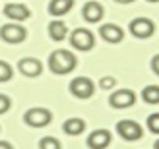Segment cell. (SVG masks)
Here are the masks:
<instances>
[{"mask_svg": "<svg viewBox=\"0 0 159 149\" xmlns=\"http://www.w3.org/2000/svg\"><path fill=\"white\" fill-rule=\"evenodd\" d=\"M115 2H118V4H130V2H134V0H115Z\"/></svg>", "mask_w": 159, "mask_h": 149, "instance_id": "obj_25", "label": "cell"}, {"mask_svg": "<svg viewBox=\"0 0 159 149\" xmlns=\"http://www.w3.org/2000/svg\"><path fill=\"white\" fill-rule=\"evenodd\" d=\"M70 93L78 99H89L95 93V83L85 76H78L70 81Z\"/></svg>", "mask_w": 159, "mask_h": 149, "instance_id": "obj_4", "label": "cell"}, {"mask_svg": "<svg viewBox=\"0 0 159 149\" xmlns=\"http://www.w3.org/2000/svg\"><path fill=\"white\" fill-rule=\"evenodd\" d=\"M70 45L74 46V49L78 50H91L93 46H95V37L89 29H85V27H78L72 31V35H70Z\"/></svg>", "mask_w": 159, "mask_h": 149, "instance_id": "obj_3", "label": "cell"}, {"mask_svg": "<svg viewBox=\"0 0 159 149\" xmlns=\"http://www.w3.org/2000/svg\"><path fill=\"white\" fill-rule=\"evenodd\" d=\"M0 37H2V41L10 45H18L27 37V31L25 27L18 25V23H8V25H2V29H0Z\"/></svg>", "mask_w": 159, "mask_h": 149, "instance_id": "obj_7", "label": "cell"}, {"mask_svg": "<svg viewBox=\"0 0 159 149\" xmlns=\"http://www.w3.org/2000/svg\"><path fill=\"white\" fill-rule=\"evenodd\" d=\"M116 132L120 134L122 139H126V142H138V139L142 138V126L138 122L134 120H120L116 124Z\"/></svg>", "mask_w": 159, "mask_h": 149, "instance_id": "obj_6", "label": "cell"}, {"mask_svg": "<svg viewBox=\"0 0 159 149\" xmlns=\"http://www.w3.org/2000/svg\"><path fill=\"white\" fill-rule=\"evenodd\" d=\"M142 99L148 105H159V85H148V87H144Z\"/></svg>", "mask_w": 159, "mask_h": 149, "instance_id": "obj_17", "label": "cell"}, {"mask_svg": "<svg viewBox=\"0 0 159 149\" xmlns=\"http://www.w3.org/2000/svg\"><path fill=\"white\" fill-rule=\"evenodd\" d=\"M68 35V27L64 21H51L49 23V37L52 41H64Z\"/></svg>", "mask_w": 159, "mask_h": 149, "instance_id": "obj_16", "label": "cell"}, {"mask_svg": "<svg viewBox=\"0 0 159 149\" xmlns=\"http://www.w3.org/2000/svg\"><path fill=\"white\" fill-rule=\"evenodd\" d=\"M10 105H12L10 97H6L4 93H0V114H4L8 108H10Z\"/></svg>", "mask_w": 159, "mask_h": 149, "instance_id": "obj_22", "label": "cell"}, {"mask_svg": "<svg viewBox=\"0 0 159 149\" xmlns=\"http://www.w3.org/2000/svg\"><path fill=\"white\" fill-rule=\"evenodd\" d=\"M99 35L105 39L107 43H120L124 39V31L115 25V23H105V25L99 27Z\"/></svg>", "mask_w": 159, "mask_h": 149, "instance_id": "obj_12", "label": "cell"}, {"mask_svg": "<svg viewBox=\"0 0 159 149\" xmlns=\"http://www.w3.org/2000/svg\"><path fill=\"white\" fill-rule=\"evenodd\" d=\"M74 0H51L49 2V14L51 15H64L72 10Z\"/></svg>", "mask_w": 159, "mask_h": 149, "instance_id": "obj_15", "label": "cell"}, {"mask_svg": "<svg viewBox=\"0 0 159 149\" xmlns=\"http://www.w3.org/2000/svg\"><path fill=\"white\" fill-rule=\"evenodd\" d=\"M152 70L159 76V54H155V56L152 58Z\"/></svg>", "mask_w": 159, "mask_h": 149, "instance_id": "obj_23", "label": "cell"}, {"mask_svg": "<svg viewBox=\"0 0 159 149\" xmlns=\"http://www.w3.org/2000/svg\"><path fill=\"white\" fill-rule=\"evenodd\" d=\"M148 2H159V0H148Z\"/></svg>", "mask_w": 159, "mask_h": 149, "instance_id": "obj_27", "label": "cell"}, {"mask_svg": "<svg viewBox=\"0 0 159 149\" xmlns=\"http://www.w3.org/2000/svg\"><path fill=\"white\" fill-rule=\"evenodd\" d=\"M155 149H159V139H157V142H155Z\"/></svg>", "mask_w": 159, "mask_h": 149, "instance_id": "obj_26", "label": "cell"}, {"mask_svg": "<svg viewBox=\"0 0 159 149\" xmlns=\"http://www.w3.org/2000/svg\"><path fill=\"white\" fill-rule=\"evenodd\" d=\"M99 87L101 89H113V87H116V77H113V76L101 77V80H99Z\"/></svg>", "mask_w": 159, "mask_h": 149, "instance_id": "obj_21", "label": "cell"}, {"mask_svg": "<svg viewBox=\"0 0 159 149\" xmlns=\"http://www.w3.org/2000/svg\"><path fill=\"white\" fill-rule=\"evenodd\" d=\"M0 149H12V145L8 142H0Z\"/></svg>", "mask_w": 159, "mask_h": 149, "instance_id": "obj_24", "label": "cell"}, {"mask_svg": "<svg viewBox=\"0 0 159 149\" xmlns=\"http://www.w3.org/2000/svg\"><path fill=\"white\" fill-rule=\"evenodd\" d=\"M148 130L153 132V134H159V112H153L148 116Z\"/></svg>", "mask_w": 159, "mask_h": 149, "instance_id": "obj_19", "label": "cell"}, {"mask_svg": "<svg viewBox=\"0 0 159 149\" xmlns=\"http://www.w3.org/2000/svg\"><path fill=\"white\" fill-rule=\"evenodd\" d=\"M18 70L23 76H27V77H37L43 72V64H41V60L27 56V58H21L18 62Z\"/></svg>", "mask_w": 159, "mask_h": 149, "instance_id": "obj_9", "label": "cell"}, {"mask_svg": "<svg viewBox=\"0 0 159 149\" xmlns=\"http://www.w3.org/2000/svg\"><path fill=\"white\" fill-rule=\"evenodd\" d=\"M109 103L115 108H128L136 103V93L132 89H116L113 95H111Z\"/></svg>", "mask_w": 159, "mask_h": 149, "instance_id": "obj_8", "label": "cell"}, {"mask_svg": "<svg viewBox=\"0 0 159 149\" xmlns=\"http://www.w3.org/2000/svg\"><path fill=\"white\" fill-rule=\"evenodd\" d=\"M130 33L134 37H138V39H148V37H152L155 33V25H153V21L152 20H148V18H134L130 21Z\"/></svg>", "mask_w": 159, "mask_h": 149, "instance_id": "obj_5", "label": "cell"}, {"mask_svg": "<svg viewBox=\"0 0 159 149\" xmlns=\"http://www.w3.org/2000/svg\"><path fill=\"white\" fill-rule=\"evenodd\" d=\"M12 76H14V72H12V66L8 64V62L0 60V83H4V81H10V80H12Z\"/></svg>", "mask_w": 159, "mask_h": 149, "instance_id": "obj_18", "label": "cell"}, {"mask_svg": "<svg viewBox=\"0 0 159 149\" xmlns=\"http://www.w3.org/2000/svg\"><path fill=\"white\" fill-rule=\"evenodd\" d=\"M23 120H25L27 126L31 128H45L49 126L51 120H52V112L45 107H33L23 114Z\"/></svg>", "mask_w": 159, "mask_h": 149, "instance_id": "obj_2", "label": "cell"}, {"mask_svg": "<svg viewBox=\"0 0 159 149\" xmlns=\"http://www.w3.org/2000/svg\"><path fill=\"white\" fill-rule=\"evenodd\" d=\"M84 20L89 21V23H97L101 21V18L105 15V8H103L99 2H95V0H91V2H85L84 4Z\"/></svg>", "mask_w": 159, "mask_h": 149, "instance_id": "obj_11", "label": "cell"}, {"mask_svg": "<svg viewBox=\"0 0 159 149\" xmlns=\"http://www.w3.org/2000/svg\"><path fill=\"white\" fill-rule=\"evenodd\" d=\"M62 130H64V134H68V136H80V134H84V130H85V120L78 118V116L68 118L62 124Z\"/></svg>", "mask_w": 159, "mask_h": 149, "instance_id": "obj_14", "label": "cell"}, {"mask_svg": "<svg viewBox=\"0 0 159 149\" xmlns=\"http://www.w3.org/2000/svg\"><path fill=\"white\" fill-rule=\"evenodd\" d=\"M4 14H6V18H10L14 21H23V20H27L31 15L29 8L23 6V4H6Z\"/></svg>", "mask_w": 159, "mask_h": 149, "instance_id": "obj_13", "label": "cell"}, {"mask_svg": "<svg viewBox=\"0 0 159 149\" xmlns=\"http://www.w3.org/2000/svg\"><path fill=\"white\" fill-rule=\"evenodd\" d=\"M39 147H41V149H58L60 142L54 139V138H43L41 142H39Z\"/></svg>", "mask_w": 159, "mask_h": 149, "instance_id": "obj_20", "label": "cell"}, {"mask_svg": "<svg viewBox=\"0 0 159 149\" xmlns=\"http://www.w3.org/2000/svg\"><path fill=\"white\" fill-rule=\"evenodd\" d=\"M76 66H78L76 54L66 50V49H58V50L51 52V56H49V68H51L52 74L64 76L68 72H72Z\"/></svg>", "mask_w": 159, "mask_h": 149, "instance_id": "obj_1", "label": "cell"}, {"mask_svg": "<svg viewBox=\"0 0 159 149\" xmlns=\"http://www.w3.org/2000/svg\"><path fill=\"white\" fill-rule=\"evenodd\" d=\"M111 145V132L109 130H95L87 138V147L91 149H105Z\"/></svg>", "mask_w": 159, "mask_h": 149, "instance_id": "obj_10", "label": "cell"}]
</instances>
